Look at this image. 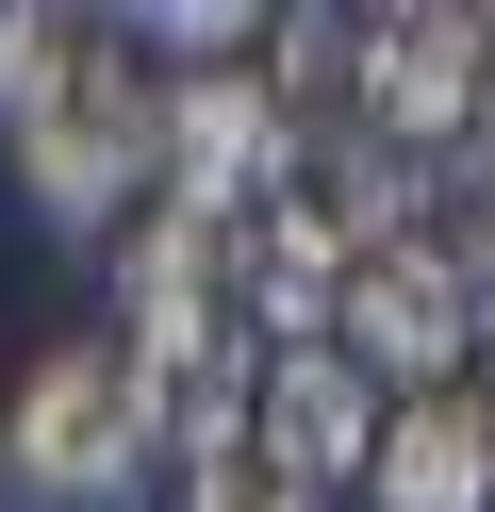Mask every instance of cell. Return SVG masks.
Returning a JSON list of instances; mask_svg holds the SVG:
<instances>
[{
    "label": "cell",
    "mask_w": 495,
    "mask_h": 512,
    "mask_svg": "<svg viewBox=\"0 0 495 512\" xmlns=\"http://www.w3.org/2000/svg\"><path fill=\"white\" fill-rule=\"evenodd\" d=\"M479 100H495V17L462 0H380L363 17V133L380 149H479Z\"/></svg>",
    "instance_id": "obj_4"
},
{
    "label": "cell",
    "mask_w": 495,
    "mask_h": 512,
    "mask_svg": "<svg viewBox=\"0 0 495 512\" xmlns=\"http://www.w3.org/2000/svg\"><path fill=\"white\" fill-rule=\"evenodd\" d=\"M363 496L380 512H495V397H396Z\"/></svg>",
    "instance_id": "obj_7"
},
{
    "label": "cell",
    "mask_w": 495,
    "mask_h": 512,
    "mask_svg": "<svg viewBox=\"0 0 495 512\" xmlns=\"http://www.w3.org/2000/svg\"><path fill=\"white\" fill-rule=\"evenodd\" d=\"M66 34H83V17H50V0H0V133H17V116L50 100V67H66Z\"/></svg>",
    "instance_id": "obj_8"
},
{
    "label": "cell",
    "mask_w": 495,
    "mask_h": 512,
    "mask_svg": "<svg viewBox=\"0 0 495 512\" xmlns=\"http://www.w3.org/2000/svg\"><path fill=\"white\" fill-rule=\"evenodd\" d=\"M380 380L347 364V347H264V380H248V446H264V479L281 496H347L363 463H380Z\"/></svg>",
    "instance_id": "obj_6"
},
{
    "label": "cell",
    "mask_w": 495,
    "mask_h": 512,
    "mask_svg": "<svg viewBox=\"0 0 495 512\" xmlns=\"http://www.w3.org/2000/svg\"><path fill=\"white\" fill-rule=\"evenodd\" d=\"M479 331H495V281L462 265L446 232H396V248H363V265H347V298H330V347H347L380 397H462Z\"/></svg>",
    "instance_id": "obj_3"
},
{
    "label": "cell",
    "mask_w": 495,
    "mask_h": 512,
    "mask_svg": "<svg viewBox=\"0 0 495 512\" xmlns=\"http://www.w3.org/2000/svg\"><path fill=\"white\" fill-rule=\"evenodd\" d=\"M0 149H17V199L50 215V232H132V215L165 199V83H149V50H132L116 17H83L66 67H50V100Z\"/></svg>",
    "instance_id": "obj_1"
},
{
    "label": "cell",
    "mask_w": 495,
    "mask_h": 512,
    "mask_svg": "<svg viewBox=\"0 0 495 512\" xmlns=\"http://www.w3.org/2000/svg\"><path fill=\"white\" fill-rule=\"evenodd\" d=\"M0 463H17V496H33V512H116L132 479L165 463V397H149V364H132L116 331L33 347L17 413H0Z\"/></svg>",
    "instance_id": "obj_2"
},
{
    "label": "cell",
    "mask_w": 495,
    "mask_h": 512,
    "mask_svg": "<svg viewBox=\"0 0 495 512\" xmlns=\"http://www.w3.org/2000/svg\"><path fill=\"white\" fill-rule=\"evenodd\" d=\"M149 83H165V67H149ZM281 182H297V116L264 100V67L165 83V199H182V215H215V232H231V215H264Z\"/></svg>",
    "instance_id": "obj_5"
}]
</instances>
